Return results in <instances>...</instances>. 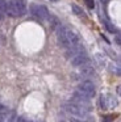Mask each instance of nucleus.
Masks as SVG:
<instances>
[{
  "label": "nucleus",
  "instance_id": "412c9836",
  "mask_svg": "<svg viewBox=\"0 0 121 122\" xmlns=\"http://www.w3.org/2000/svg\"><path fill=\"white\" fill-rule=\"evenodd\" d=\"M60 122H66V121H60Z\"/></svg>",
  "mask_w": 121,
  "mask_h": 122
},
{
  "label": "nucleus",
  "instance_id": "dca6fc26",
  "mask_svg": "<svg viewBox=\"0 0 121 122\" xmlns=\"http://www.w3.org/2000/svg\"><path fill=\"white\" fill-rule=\"evenodd\" d=\"M107 29H108V32H110V33H115L116 32L115 26H112L110 24H107Z\"/></svg>",
  "mask_w": 121,
  "mask_h": 122
},
{
  "label": "nucleus",
  "instance_id": "a211bd4d",
  "mask_svg": "<svg viewBox=\"0 0 121 122\" xmlns=\"http://www.w3.org/2000/svg\"><path fill=\"white\" fill-rule=\"evenodd\" d=\"M70 122H84V121H82V119L76 118V117H72V118L70 119Z\"/></svg>",
  "mask_w": 121,
  "mask_h": 122
},
{
  "label": "nucleus",
  "instance_id": "423d86ee",
  "mask_svg": "<svg viewBox=\"0 0 121 122\" xmlns=\"http://www.w3.org/2000/svg\"><path fill=\"white\" fill-rule=\"evenodd\" d=\"M100 104L103 109H113L117 106V100L112 95H103L100 98Z\"/></svg>",
  "mask_w": 121,
  "mask_h": 122
},
{
  "label": "nucleus",
  "instance_id": "9b49d317",
  "mask_svg": "<svg viewBox=\"0 0 121 122\" xmlns=\"http://www.w3.org/2000/svg\"><path fill=\"white\" fill-rule=\"evenodd\" d=\"M5 13H7V3L4 0H0V21L4 19Z\"/></svg>",
  "mask_w": 121,
  "mask_h": 122
},
{
  "label": "nucleus",
  "instance_id": "7ed1b4c3",
  "mask_svg": "<svg viewBox=\"0 0 121 122\" xmlns=\"http://www.w3.org/2000/svg\"><path fill=\"white\" fill-rule=\"evenodd\" d=\"M76 92H78L79 95L87 97V98H92L95 95H96V88H95V84L92 81H89V80H84V81H82L80 84L78 85Z\"/></svg>",
  "mask_w": 121,
  "mask_h": 122
},
{
  "label": "nucleus",
  "instance_id": "6ab92c4d",
  "mask_svg": "<svg viewBox=\"0 0 121 122\" xmlns=\"http://www.w3.org/2000/svg\"><path fill=\"white\" fill-rule=\"evenodd\" d=\"M116 92H117V95L121 97V85H117V88H116Z\"/></svg>",
  "mask_w": 121,
  "mask_h": 122
},
{
  "label": "nucleus",
  "instance_id": "f03ea898",
  "mask_svg": "<svg viewBox=\"0 0 121 122\" xmlns=\"http://www.w3.org/2000/svg\"><path fill=\"white\" fill-rule=\"evenodd\" d=\"M7 13L11 17H22L26 13L25 0H9L7 4Z\"/></svg>",
  "mask_w": 121,
  "mask_h": 122
},
{
  "label": "nucleus",
  "instance_id": "2eb2a0df",
  "mask_svg": "<svg viewBox=\"0 0 121 122\" xmlns=\"http://www.w3.org/2000/svg\"><path fill=\"white\" fill-rule=\"evenodd\" d=\"M113 118H115V116H105L104 119H103V122H112Z\"/></svg>",
  "mask_w": 121,
  "mask_h": 122
},
{
  "label": "nucleus",
  "instance_id": "4468645a",
  "mask_svg": "<svg viewBox=\"0 0 121 122\" xmlns=\"http://www.w3.org/2000/svg\"><path fill=\"white\" fill-rule=\"evenodd\" d=\"M96 59L99 62H97V63H100L103 66V64H104V58H103V55H100V54H96Z\"/></svg>",
  "mask_w": 121,
  "mask_h": 122
},
{
  "label": "nucleus",
  "instance_id": "6e6552de",
  "mask_svg": "<svg viewBox=\"0 0 121 122\" xmlns=\"http://www.w3.org/2000/svg\"><path fill=\"white\" fill-rule=\"evenodd\" d=\"M71 102L76 104V105H79V106H83L84 109H87V110H91V104H89V98H87V97H84V96L79 95L78 92L74 93Z\"/></svg>",
  "mask_w": 121,
  "mask_h": 122
},
{
  "label": "nucleus",
  "instance_id": "f3484780",
  "mask_svg": "<svg viewBox=\"0 0 121 122\" xmlns=\"http://www.w3.org/2000/svg\"><path fill=\"white\" fill-rule=\"evenodd\" d=\"M115 41H116V43L117 45H121V34H117L115 37Z\"/></svg>",
  "mask_w": 121,
  "mask_h": 122
},
{
  "label": "nucleus",
  "instance_id": "9d476101",
  "mask_svg": "<svg viewBox=\"0 0 121 122\" xmlns=\"http://www.w3.org/2000/svg\"><path fill=\"white\" fill-rule=\"evenodd\" d=\"M109 71L112 72V74L117 75V76H121V66H120V64L110 63L109 64Z\"/></svg>",
  "mask_w": 121,
  "mask_h": 122
},
{
  "label": "nucleus",
  "instance_id": "f8f14e48",
  "mask_svg": "<svg viewBox=\"0 0 121 122\" xmlns=\"http://www.w3.org/2000/svg\"><path fill=\"white\" fill-rule=\"evenodd\" d=\"M71 8H72V12L76 15V16H79V17H86V16H84V12L82 11V8H80L79 5L72 4V5H71Z\"/></svg>",
  "mask_w": 121,
  "mask_h": 122
},
{
  "label": "nucleus",
  "instance_id": "39448f33",
  "mask_svg": "<svg viewBox=\"0 0 121 122\" xmlns=\"http://www.w3.org/2000/svg\"><path fill=\"white\" fill-rule=\"evenodd\" d=\"M65 110L67 112L68 114H71L72 117H76V118H86L88 116V112L87 109H84L83 106H79L74 102H68L65 105Z\"/></svg>",
  "mask_w": 121,
  "mask_h": 122
},
{
  "label": "nucleus",
  "instance_id": "20e7f679",
  "mask_svg": "<svg viewBox=\"0 0 121 122\" xmlns=\"http://www.w3.org/2000/svg\"><path fill=\"white\" fill-rule=\"evenodd\" d=\"M30 13L33 17H36L39 21H46L49 20L50 13L47 11V8L45 5H41V4H32L30 5Z\"/></svg>",
  "mask_w": 121,
  "mask_h": 122
},
{
  "label": "nucleus",
  "instance_id": "aec40b11",
  "mask_svg": "<svg viewBox=\"0 0 121 122\" xmlns=\"http://www.w3.org/2000/svg\"><path fill=\"white\" fill-rule=\"evenodd\" d=\"M53 1H58V0H53Z\"/></svg>",
  "mask_w": 121,
  "mask_h": 122
},
{
  "label": "nucleus",
  "instance_id": "ddd939ff",
  "mask_svg": "<svg viewBox=\"0 0 121 122\" xmlns=\"http://www.w3.org/2000/svg\"><path fill=\"white\" fill-rule=\"evenodd\" d=\"M84 3H86V5L88 7L89 9H94L95 8V1H94V0H84Z\"/></svg>",
  "mask_w": 121,
  "mask_h": 122
},
{
  "label": "nucleus",
  "instance_id": "f257e3e1",
  "mask_svg": "<svg viewBox=\"0 0 121 122\" xmlns=\"http://www.w3.org/2000/svg\"><path fill=\"white\" fill-rule=\"evenodd\" d=\"M57 38H58L59 45L65 49H70V47H74V46L80 45L79 36L74 30L63 28V26H59L57 29Z\"/></svg>",
  "mask_w": 121,
  "mask_h": 122
},
{
  "label": "nucleus",
  "instance_id": "0eeeda50",
  "mask_svg": "<svg viewBox=\"0 0 121 122\" xmlns=\"http://www.w3.org/2000/svg\"><path fill=\"white\" fill-rule=\"evenodd\" d=\"M88 63H89V58H88V55L86 54V51L76 54L75 56L71 58V64H72L74 67H82V66L88 64Z\"/></svg>",
  "mask_w": 121,
  "mask_h": 122
},
{
  "label": "nucleus",
  "instance_id": "1a4fd4ad",
  "mask_svg": "<svg viewBox=\"0 0 121 122\" xmlns=\"http://www.w3.org/2000/svg\"><path fill=\"white\" fill-rule=\"evenodd\" d=\"M94 74H95V68L89 63L88 64H84V66L80 67V75H82V76L88 77V76H92Z\"/></svg>",
  "mask_w": 121,
  "mask_h": 122
}]
</instances>
